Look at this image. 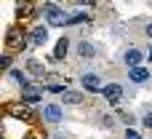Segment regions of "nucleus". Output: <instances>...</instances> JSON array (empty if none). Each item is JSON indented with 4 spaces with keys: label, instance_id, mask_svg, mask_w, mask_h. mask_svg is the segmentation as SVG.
<instances>
[{
    "label": "nucleus",
    "instance_id": "f3484780",
    "mask_svg": "<svg viewBox=\"0 0 152 139\" xmlns=\"http://www.w3.org/2000/svg\"><path fill=\"white\" fill-rule=\"evenodd\" d=\"M126 139H139V134H136V131H128V134H126Z\"/></svg>",
    "mask_w": 152,
    "mask_h": 139
},
{
    "label": "nucleus",
    "instance_id": "2eb2a0df",
    "mask_svg": "<svg viewBox=\"0 0 152 139\" xmlns=\"http://www.w3.org/2000/svg\"><path fill=\"white\" fill-rule=\"evenodd\" d=\"M29 11H32L29 3H19V13H29Z\"/></svg>",
    "mask_w": 152,
    "mask_h": 139
},
{
    "label": "nucleus",
    "instance_id": "6ab92c4d",
    "mask_svg": "<svg viewBox=\"0 0 152 139\" xmlns=\"http://www.w3.org/2000/svg\"><path fill=\"white\" fill-rule=\"evenodd\" d=\"M147 35H150V38H152V24H150V27H147Z\"/></svg>",
    "mask_w": 152,
    "mask_h": 139
},
{
    "label": "nucleus",
    "instance_id": "7ed1b4c3",
    "mask_svg": "<svg viewBox=\"0 0 152 139\" xmlns=\"http://www.w3.org/2000/svg\"><path fill=\"white\" fill-rule=\"evenodd\" d=\"M83 88H86V91H102L104 86H102V80H99V75H94V72H88V75H83Z\"/></svg>",
    "mask_w": 152,
    "mask_h": 139
},
{
    "label": "nucleus",
    "instance_id": "a211bd4d",
    "mask_svg": "<svg viewBox=\"0 0 152 139\" xmlns=\"http://www.w3.org/2000/svg\"><path fill=\"white\" fill-rule=\"evenodd\" d=\"M144 126H147V129H152V115H147V118H144Z\"/></svg>",
    "mask_w": 152,
    "mask_h": 139
},
{
    "label": "nucleus",
    "instance_id": "9d476101",
    "mask_svg": "<svg viewBox=\"0 0 152 139\" xmlns=\"http://www.w3.org/2000/svg\"><path fill=\"white\" fill-rule=\"evenodd\" d=\"M147 78H150V72H147L144 67H134V70H131V80H136V83H144Z\"/></svg>",
    "mask_w": 152,
    "mask_h": 139
},
{
    "label": "nucleus",
    "instance_id": "1a4fd4ad",
    "mask_svg": "<svg viewBox=\"0 0 152 139\" xmlns=\"http://www.w3.org/2000/svg\"><path fill=\"white\" fill-rule=\"evenodd\" d=\"M27 72H32L35 78H40V75L45 72V67H43V64H40L37 59H29V62H27Z\"/></svg>",
    "mask_w": 152,
    "mask_h": 139
},
{
    "label": "nucleus",
    "instance_id": "dca6fc26",
    "mask_svg": "<svg viewBox=\"0 0 152 139\" xmlns=\"http://www.w3.org/2000/svg\"><path fill=\"white\" fill-rule=\"evenodd\" d=\"M0 64H3V67H5V70H8V67H11V56H8V54H5V56H3V59H0Z\"/></svg>",
    "mask_w": 152,
    "mask_h": 139
},
{
    "label": "nucleus",
    "instance_id": "20e7f679",
    "mask_svg": "<svg viewBox=\"0 0 152 139\" xmlns=\"http://www.w3.org/2000/svg\"><path fill=\"white\" fill-rule=\"evenodd\" d=\"M102 94L107 96V102H118V99L123 96V86H118V83H110V86H104V88H102Z\"/></svg>",
    "mask_w": 152,
    "mask_h": 139
},
{
    "label": "nucleus",
    "instance_id": "f257e3e1",
    "mask_svg": "<svg viewBox=\"0 0 152 139\" xmlns=\"http://www.w3.org/2000/svg\"><path fill=\"white\" fill-rule=\"evenodd\" d=\"M45 13H48V24H53V27H64V24L69 21V16H67L61 8H56L53 3L45 5Z\"/></svg>",
    "mask_w": 152,
    "mask_h": 139
},
{
    "label": "nucleus",
    "instance_id": "9b49d317",
    "mask_svg": "<svg viewBox=\"0 0 152 139\" xmlns=\"http://www.w3.org/2000/svg\"><path fill=\"white\" fill-rule=\"evenodd\" d=\"M67 48H69V40H67V38H61V40L56 43V51H53V56H56V59H64Z\"/></svg>",
    "mask_w": 152,
    "mask_h": 139
},
{
    "label": "nucleus",
    "instance_id": "4468645a",
    "mask_svg": "<svg viewBox=\"0 0 152 139\" xmlns=\"http://www.w3.org/2000/svg\"><path fill=\"white\" fill-rule=\"evenodd\" d=\"M80 21H86V13H75V16H69V24H80Z\"/></svg>",
    "mask_w": 152,
    "mask_h": 139
},
{
    "label": "nucleus",
    "instance_id": "0eeeda50",
    "mask_svg": "<svg viewBox=\"0 0 152 139\" xmlns=\"http://www.w3.org/2000/svg\"><path fill=\"white\" fill-rule=\"evenodd\" d=\"M139 62H142V51H136V48H131V51L126 54V64H128V67L134 70V67H142Z\"/></svg>",
    "mask_w": 152,
    "mask_h": 139
},
{
    "label": "nucleus",
    "instance_id": "f03ea898",
    "mask_svg": "<svg viewBox=\"0 0 152 139\" xmlns=\"http://www.w3.org/2000/svg\"><path fill=\"white\" fill-rule=\"evenodd\" d=\"M5 43H8V48H24V46H27V35L19 32V29H8Z\"/></svg>",
    "mask_w": 152,
    "mask_h": 139
},
{
    "label": "nucleus",
    "instance_id": "39448f33",
    "mask_svg": "<svg viewBox=\"0 0 152 139\" xmlns=\"http://www.w3.org/2000/svg\"><path fill=\"white\" fill-rule=\"evenodd\" d=\"M43 118H45L48 123H59V121H61V107H59V104H48V107L43 110Z\"/></svg>",
    "mask_w": 152,
    "mask_h": 139
},
{
    "label": "nucleus",
    "instance_id": "f8f14e48",
    "mask_svg": "<svg viewBox=\"0 0 152 139\" xmlns=\"http://www.w3.org/2000/svg\"><path fill=\"white\" fill-rule=\"evenodd\" d=\"M77 54H80V56H83V59H91V56H94V46H91V43H86V40H83V43H80V46H77Z\"/></svg>",
    "mask_w": 152,
    "mask_h": 139
},
{
    "label": "nucleus",
    "instance_id": "423d86ee",
    "mask_svg": "<svg viewBox=\"0 0 152 139\" xmlns=\"http://www.w3.org/2000/svg\"><path fill=\"white\" fill-rule=\"evenodd\" d=\"M61 99H64V104H83V94H77V91H72V88H67L64 94H61Z\"/></svg>",
    "mask_w": 152,
    "mask_h": 139
},
{
    "label": "nucleus",
    "instance_id": "aec40b11",
    "mask_svg": "<svg viewBox=\"0 0 152 139\" xmlns=\"http://www.w3.org/2000/svg\"><path fill=\"white\" fill-rule=\"evenodd\" d=\"M150 59H152V48H150Z\"/></svg>",
    "mask_w": 152,
    "mask_h": 139
},
{
    "label": "nucleus",
    "instance_id": "6e6552de",
    "mask_svg": "<svg viewBox=\"0 0 152 139\" xmlns=\"http://www.w3.org/2000/svg\"><path fill=\"white\" fill-rule=\"evenodd\" d=\"M45 40H48V32H45V27H35V29H32V43H35V46H43Z\"/></svg>",
    "mask_w": 152,
    "mask_h": 139
},
{
    "label": "nucleus",
    "instance_id": "ddd939ff",
    "mask_svg": "<svg viewBox=\"0 0 152 139\" xmlns=\"http://www.w3.org/2000/svg\"><path fill=\"white\" fill-rule=\"evenodd\" d=\"M11 78H13V80H19L21 86H27V78L21 75V70H11Z\"/></svg>",
    "mask_w": 152,
    "mask_h": 139
}]
</instances>
